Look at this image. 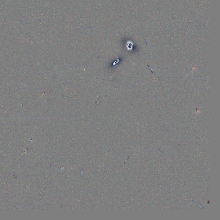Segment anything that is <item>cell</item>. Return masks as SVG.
<instances>
[{
  "label": "cell",
  "instance_id": "obj_1",
  "mask_svg": "<svg viewBox=\"0 0 220 220\" xmlns=\"http://www.w3.org/2000/svg\"></svg>",
  "mask_w": 220,
  "mask_h": 220
}]
</instances>
